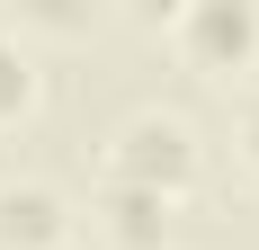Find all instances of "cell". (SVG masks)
<instances>
[{
	"label": "cell",
	"instance_id": "277c9868",
	"mask_svg": "<svg viewBox=\"0 0 259 250\" xmlns=\"http://www.w3.org/2000/svg\"><path fill=\"white\" fill-rule=\"evenodd\" d=\"M170 224H179V197L99 170V232H107L116 250H170Z\"/></svg>",
	"mask_w": 259,
	"mask_h": 250
},
{
	"label": "cell",
	"instance_id": "3957f363",
	"mask_svg": "<svg viewBox=\"0 0 259 250\" xmlns=\"http://www.w3.org/2000/svg\"><path fill=\"white\" fill-rule=\"evenodd\" d=\"M0 250H72V205L54 179H0Z\"/></svg>",
	"mask_w": 259,
	"mask_h": 250
},
{
	"label": "cell",
	"instance_id": "6da1fadb",
	"mask_svg": "<svg viewBox=\"0 0 259 250\" xmlns=\"http://www.w3.org/2000/svg\"><path fill=\"white\" fill-rule=\"evenodd\" d=\"M107 179H134V188H161V197H188L197 170H206V143L179 107H134L116 134H107Z\"/></svg>",
	"mask_w": 259,
	"mask_h": 250
},
{
	"label": "cell",
	"instance_id": "7a4b0ae2",
	"mask_svg": "<svg viewBox=\"0 0 259 250\" xmlns=\"http://www.w3.org/2000/svg\"><path fill=\"white\" fill-rule=\"evenodd\" d=\"M161 27H170L179 63L206 72V80L259 72V0H188V9H170Z\"/></svg>",
	"mask_w": 259,
	"mask_h": 250
},
{
	"label": "cell",
	"instance_id": "5b68a950",
	"mask_svg": "<svg viewBox=\"0 0 259 250\" xmlns=\"http://www.w3.org/2000/svg\"><path fill=\"white\" fill-rule=\"evenodd\" d=\"M45 99V72H36V45H27L18 27L0 18V125H27Z\"/></svg>",
	"mask_w": 259,
	"mask_h": 250
},
{
	"label": "cell",
	"instance_id": "52a82bcc",
	"mask_svg": "<svg viewBox=\"0 0 259 250\" xmlns=\"http://www.w3.org/2000/svg\"><path fill=\"white\" fill-rule=\"evenodd\" d=\"M233 143H241V161L259 170V80L241 90V107H233Z\"/></svg>",
	"mask_w": 259,
	"mask_h": 250
},
{
	"label": "cell",
	"instance_id": "8992f818",
	"mask_svg": "<svg viewBox=\"0 0 259 250\" xmlns=\"http://www.w3.org/2000/svg\"><path fill=\"white\" fill-rule=\"evenodd\" d=\"M18 36H80V27H90V9H80V0H18Z\"/></svg>",
	"mask_w": 259,
	"mask_h": 250
}]
</instances>
